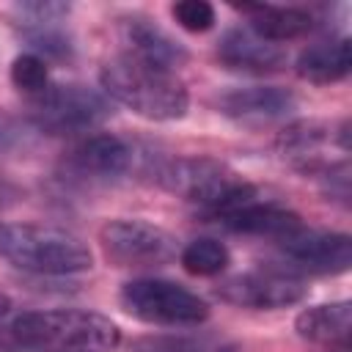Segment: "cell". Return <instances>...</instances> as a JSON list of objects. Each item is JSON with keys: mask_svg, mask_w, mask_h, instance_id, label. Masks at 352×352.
<instances>
[{"mask_svg": "<svg viewBox=\"0 0 352 352\" xmlns=\"http://www.w3.org/2000/svg\"><path fill=\"white\" fill-rule=\"evenodd\" d=\"M19 14V33L28 41L30 52L38 58H69L74 52L72 36L63 25V16L69 14V6L63 3H22L16 6Z\"/></svg>", "mask_w": 352, "mask_h": 352, "instance_id": "obj_12", "label": "cell"}, {"mask_svg": "<svg viewBox=\"0 0 352 352\" xmlns=\"http://www.w3.org/2000/svg\"><path fill=\"white\" fill-rule=\"evenodd\" d=\"M214 220L220 226H226L228 231L248 234V236H264V239H272L275 245L305 226L297 212L286 209L278 201L261 198L258 190H253L248 198H242L231 209L220 212Z\"/></svg>", "mask_w": 352, "mask_h": 352, "instance_id": "obj_11", "label": "cell"}, {"mask_svg": "<svg viewBox=\"0 0 352 352\" xmlns=\"http://www.w3.org/2000/svg\"><path fill=\"white\" fill-rule=\"evenodd\" d=\"M99 245L110 264L129 270L165 267L179 256V242L162 226H154L140 217L107 220L99 228Z\"/></svg>", "mask_w": 352, "mask_h": 352, "instance_id": "obj_6", "label": "cell"}, {"mask_svg": "<svg viewBox=\"0 0 352 352\" xmlns=\"http://www.w3.org/2000/svg\"><path fill=\"white\" fill-rule=\"evenodd\" d=\"M8 308H11V300H8V294H6V292H0V319L8 314Z\"/></svg>", "mask_w": 352, "mask_h": 352, "instance_id": "obj_24", "label": "cell"}, {"mask_svg": "<svg viewBox=\"0 0 352 352\" xmlns=\"http://www.w3.org/2000/svg\"><path fill=\"white\" fill-rule=\"evenodd\" d=\"M179 261L190 275L214 278V275L226 272V267L231 264V253L220 239L201 236V239H192L190 245H184L179 250Z\"/></svg>", "mask_w": 352, "mask_h": 352, "instance_id": "obj_20", "label": "cell"}, {"mask_svg": "<svg viewBox=\"0 0 352 352\" xmlns=\"http://www.w3.org/2000/svg\"><path fill=\"white\" fill-rule=\"evenodd\" d=\"M33 121L50 135H88L110 116L107 99L80 82L50 85L30 102Z\"/></svg>", "mask_w": 352, "mask_h": 352, "instance_id": "obj_7", "label": "cell"}, {"mask_svg": "<svg viewBox=\"0 0 352 352\" xmlns=\"http://www.w3.org/2000/svg\"><path fill=\"white\" fill-rule=\"evenodd\" d=\"M170 16L176 19L179 28H184L190 33H206L217 22L214 6L206 0H179L170 6Z\"/></svg>", "mask_w": 352, "mask_h": 352, "instance_id": "obj_23", "label": "cell"}, {"mask_svg": "<svg viewBox=\"0 0 352 352\" xmlns=\"http://www.w3.org/2000/svg\"><path fill=\"white\" fill-rule=\"evenodd\" d=\"M278 248L292 267L311 275H338L352 264V239L338 231H316L302 226L292 236L280 239Z\"/></svg>", "mask_w": 352, "mask_h": 352, "instance_id": "obj_9", "label": "cell"}, {"mask_svg": "<svg viewBox=\"0 0 352 352\" xmlns=\"http://www.w3.org/2000/svg\"><path fill=\"white\" fill-rule=\"evenodd\" d=\"M294 330L302 341L322 346V349H349V330H352V305L349 300L311 305L297 314Z\"/></svg>", "mask_w": 352, "mask_h": 352, "instance_id": "obj_16", "label": "cell"}, {"mask_svg": "<svg viewBox=\"0 0 352 352\" xmlns=\"http://www.w3.org/2000/svg\"><path fill=\"white\" fill-rule=\"evenodd\" d=\"M217 60L226 69L245 74H272L286 66V50L256 36L248 25L231 28L217 41Z\"/></svg>", "mask_w": 352, "mask_h": 352, "instance_id": "obj_14", "label": "cell"}, {"mask_svg": "<svg viewBox=\"0 0 352 352\" xmlns=\"http://www.w3.org/2000/svg\"><path fill=\"white\" fill-rule=\"evenodd\" d=\"M99 82L110 99L148 121L184 118L190 94L173 69L140 60L135 55H113L99 69Z\"/></svg>", "mask_w": 352, "mask_h": 352, "instance_id": "obj_1", "label": "cell"}, {"mask_svg": "<svg viewBox=\"0 0 352 352\" xmlns=\"http://www.w3.org/2000/svg\"><path fill=\"white\" fill-rule=\"evenodd\" d=\"M121 41L126 55H135L140 60H148L173 72L187 60V50L182 47V41H176L162 25H157L143 14H132L121 19Z\"/></svg>", "mask_w": 352, "mask_h": 352, "instance_id": "obj_15", "label": "cell"}, {"mask_svg": "<svg viewBox=\"0 0 352 352\" xmlns=\"http://www.w3.org/2000/svg\"><path fill=\"white\" fill-rule=\"evenodd\" d=\"M305 286L294 272L286 270H250L239 272L234 278H226L217 286V294L242 308H256V311H278L300 302L305 297Z\"/></svg>", "mask_w": 352, "mask_h": 352, "instance_id": "obj_8", "label": "cell"}, {"mask_svg": "<svg viewBox=\"0 0 352 352\" xmlns=\"http://www.w3.org/2000/svg\"><path fill=\"white\" fill-rule=\"evenodd\" d=\"M352 66V44L349 38H333L311 44L297 58V74L314 85H330L349 74Z\"/></svg>", "mask_w": 352, "mask_h": 352, "instance_id": "obj_19", "label": "cell"}, {"mask_svg": "<svg viewBox=\"0 0 352 352\" xmlns=\"http://www.w3.org/2000/svg\"><path fill=\"white\" fill-rule=\"evenodd\" d=\"M217 107L223 116L239 124L258 126V124L286 118L297 107V99L289 88H280V85H245V88L226 91L217 99Z\"/></svg>", "mask_w": 352, "mask_h": 352, "instance_id": "obj_13", "label": "cell"}, {"mask_svg": "<svg viewBox=\"0 0 352 352\" xmlns=\"http://www.w3.org/2000/svg\"><path fill=\"white\" fill-rule=\"evenodd\" d=\"M0 258L33 275H77L94 267L91 248L77 234L38 223L0 226Z\"/></svg>", "mask_w": 352, "mask_h": 352, "instance_id": "obj_3", "label": "cell"}, {"mask_svg": "<svg viewBox=\"0 0 352 352\" xmlns=\"http://www.w3.org/2000/svg\"><path fill=\"white\" fill-rule=\"evenodd\" d=\"M330 135L333 132L319 121H294L278 135V151L294 168L305 173H319L324 165H330L322 160V148Z\"/></svg>", "mask_w": 352, "mask_h": 352, "instance_id": "obj_18", "label": "cell"}, {"mask_svg": "<svg viewBox=\"0 0 352 352\" xmlns=\"http://www.w3.org/2000/svg\"><path fill=\"white\" fill-rule=\"evenodd\" d=\"M236 11H242L248 16V28L272 41V44H283L292 38L305 36L314 28V16L305 8L297 6H270V3H245V6H234Z\"/></svg>", "mask_w": 352, "mask_h": 352, "instance_id": "obj_17", "label": "cell"}, {"mask_svg": "<svg viewBox=\"0 0 352 352\" xmlns=\"http://www.w3.org/2000/svg\"><path fill=\"white\" fill-rule=\"evenodd\" d=\"M11 82L25 96L36 99L38 94H44L50 88V66H47V60L33 55V52L16 55L11 60Z\"/></svg>", "mask_w": 352, "mask_h": 352, "instance_id": "obj_22", "label": "cell"}, {"mask_svg": "<svg viewBox=\"0 0 352 352\" xmlns=\"http://www.w3.org/2000/svg\"><path fill=\"white\" fill-rule=\"evenodd\" d=\"M118 302L129 316L160 327H190L209 319V302L204 297L165 278L126 280L118 292Z\"/></svg>", "mask_w": 352, "mask_h": 352, "instance_id": "obj_5", "label": "cell"}, {"mask_svg": "<svg viewBox=\"0 0 352 352\" xmlns=\"http://www.w3.org/2000/svg\"><path fill=\"white\" fill-rule=\"evenodd\" d=\"M135 162V148L110 132H94L77 140L66 154V170L80 182H113L129 173Z\"/></svg>", "mask_w": 352, "mask_h": 352, "instance_id": "obj_10", "label": "cell"}, {"mask_svg": "<svg viewBox=\"0 0 352 352\" xmlns=\"http://www.w3.org/2000/svg\"><path fill=\"white\" fill-rule=\"evenodd\" d=\"M132 352H236V341L223 336H148L132 344Z\"/></svg>", "mask_w": 352, "mask_h": 352, "instance_id": "obj_21", "label": "cell"}, {"mask_svg": "<svg viewBox=\"0 0 352 352\" xmlns=\"http://www.w3.org/2000/svg\"><path fill=\"white\" fill-rule=\"evenodd\" d=\"M11 338L28 352H113L121 330L96 311L50 308L19 314L11 324Z\"/></svg>", "mask_w": 352, "mask_h": 352, "instance_id": "obj_2", "label": "cell"}, {"mask_svg": "<svg viewBox=\"0 0 352 352\" xmlns=\"http://www.w3.org/2000/svg\"><path fill=\"white\" fill-rule=\"evenodd\" d=\"M157 182L168 192L198 206L212 220L256 190L234 168H228L226 162L212 160V157L165 160L162 165H157Z\"/></svg>", "mask_w": 352, "mask_h": 352, "instance_id": "obj_4", "label": "cell"}]
</instances>
